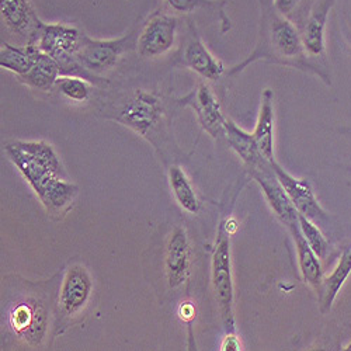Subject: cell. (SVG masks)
<instances>
[{
  "mask_svg": "<svg viewBox=\"0 0 351 351\" xmlns=\"http://www.w3.org/2000/svg\"><path fill=\"white\" fill-rule=\"evenodd\" d=\"M62 274L30 281L8 276L2 282V350H36L55 337L56 297Z\"/></svg>",
  "mask_w": 351,
  "mask_h": 351,
  "instance_id": "1",
  "label": "cell"
},
{
  "mask_svg": "<svg viewBox=\"0 0 351 351\" xmlns=\"http://www.w3.org/2000/svg\"><path fill=\"white\" fill-rule=\"evenodd\" d=\"M5 154L30 184L47 214L53 219L65 217L76 199L79 187L68 176L52 145L47 141H13Z\"/></svg>",
  "mask_w": 351,
  "mask_h": 351,
  "instance_id": "2",
  "label": "cell"
},
{
  "mask_svg": "<svg viewBox=\"0 0 351 351\" xmlns=\"http://www.w3.org/2000/svg\"><path fill=\"white\" fill-rule=\"evenodd\" d=\"M84 37L86 34L76 27L62 23H41L34 44L58 62L61 76H80L93 84H99L101 79L87 72L77 61Z\"/></svg>",
  "mask_w": 351,
  "mask_h": 351,
  "instance_id": "3",
  "label": "cell"
},
{
  "mask_svg": "<svg viewBox=\"0 0 351 351\" xmlns=\"http://www.w3.org/2000/svg\"><path fill=\"white\" fill-rule=\"evenodd\" d=\"M93 291V276L82 263H72L64 270L56 297L55 337L80 319L92 302Z\"/></svg>",
  "mask_w": 351,
  "mask_h": 351,
  "instance_id": "4",
  "label": "cell"
},
{
  "mask_svg": "<svg viewBox=\"0 0 351 351\" xmlns=\"http://www.w3.org/2000/svg\"><path fill=\"white\" fill-rule=\"evenodd\" d=\"M230 235L225 219H222L218 225L211 258V284L223 329L226 333H235V288L232 276Z\"/></svg>",
  "mask_w": 351,
  "mask_h": 351,
  "instance_id": "5",
  "label": "cell"
},
{
  "mask_svg": "<svg viewBox=\"0 0 351 351\" xmlns=\"http://www.w3.org/2000/svg\"><path fill=\"white\" fill-rule=\"evenodd\" d=\"M115 121L158 148L156 138L165 125L163 101L156 93L139 89L121 107Z\"/></svg>",
  "mask_w": 351,
  "mask_h": 351,
  "instance_id": "6",
  "label": "cell"
},
{
  "mask_svg": "<svg viewBox=\"0 0 351 351\" xmlns=\"http://www.w3.org/2000/svg\"><path fill=\"white\" fill-rule=\"evenodd\" d=\"M136 37L135 33L114 40H93L86 36L77 53V61L87 72L103 79L117 66L124 53L136 48Z\"/></svg>",
  "mask_w": 351,
  "mask_h": 351,
  "instance_id": "7",
  "label": "cell"
},
{
  "mask_svg": "<svg viewBox=\"0 0 351 351\" xmlns=\"http://www.w3.org/2000/svg\"><path fill=\"white\" fill-rule=\"evenodd\" d=\"M179 21L174 16L156 12L146 23L136 37V52L145 60H158L169 53L178 40Z\"/></svg>",
  "mask_w": 351,
  "mask_h": 351,
  "instance_id": "8",
  "label": "cell"
},
{
  "mask_svg": "<svg viewBox=\"0 0 351 351\" xmlns=\"http://www.w3.org/2000/svg\"><path fill=\"white\" fill-rule=\"evenodd\" d=\"M165 280L170 291L183 288L191 276L193 247L186 228L176 226L165 243Z\"/></svg>",
  "mask_w": 351,
  "mask_h": 351,
  "instance_id": "9",
  "label": "cell"
},
{
  "mask_svg": "<svg viewBox=\"0 0 351 351\" xmlns=\"http://www.w3.org/2000/svg\"><path fill=\"white\" fill-rule=\"evenodd\" d=\"M176 103L183 107H190L201 128L213 139H219L225 135V124L228 119L222 114L217 96L206 82H199L187 96L176 99Z\"/></svg>",
  "mask_w": 351,
  "mask_h": 351,
  "instance_id": "10",
  "label": "cell"
},
{
  "mask_svg": "<svg viewBox=\"0 0 351 351\" xmlns=\"http://www.w3.org/2000/svg\"><path fill=\"white\" fill-rule=\"evenodd\" d=\"M269 45L276 55L277 61L284 65L297 68H311L305 65V48L302 36L298 33L297 27L285 17H274L270 25Z\"/></svg>",
  "mask_w": 351,
  "mask_h": 351,
  "instance_id": "11",
  "label": "cell"
},
{
  "mask_svg": "<svg viewBox=\"0 0 351 351\" xmlns=\"http://www.w3.org/2000/svg\"><path fill=\"white\" fill-rule=\"evenodd\" d=\"M250 178L260 186L270 208L288 230L300 225L298 211L277 179L271 163L265 169L250 173Z\"/></svg>",
  "mask_w": 351,
  "mask_h": 351,
  "instance_id": "12",
  "label": "cell"
},
{
  "mask_svg": "<svg viewBox=\"0 0 351 351\" xmlns=\"http://www.w3.org/2000/svg\"><path fill=\"white\" fill-rule=\"evenodd\" d=\"M273 170L280 180L281 186L287 191L289 199L294 204L298 214L309 218L311 221H320L326 217V213L319 204L311 183L306 179H297L294 176L284 170L277 160L271 162Z\"/></svg>",
  "mask_w": 351,
  "mask_h": 351,
  "instance_id": "13",
  "label": "cell"
},
{
  "mask_svg": "<svg viewBox=\"0 0 351 351\" xmlns=\"http://www.w3.org/2000/svg\"><path fill=\"white\" fill-rule=\"evenodd\" d=\"M0 14L10 32L23 37L27 44H34L43 21L30 0H0Z\"/></svg>",
  "mask_w": 351,
  "mask_h": 351,
  "instance_id": "14",
  "label": "cell"
},
{
  "mask_svg": "<svg viewBox=\"0 0 351 351\" xmlns=\"http://www.w3.org/2000/svg\"><path fill=\"white\" fill-rule=\"evenodd\" d=\"M183 65L206 80H218L225 73L223 64L201 41L195 30L183 51Z\"/></svg>",
  "mask_w": 351,
  "mask_h": 351,
  "instance_id": "15",
  "label": "cell"
},
{
  "mask_svg": "<svg viewBox=\"0 0 351 351\" xmlns=\"http://www.w3.org/2000/svg\"><path fill=\"white\" fill-rule=\"evenodd\" d=\"M225 136L230 148L237 152V155L245 163L249 174L265 169L271 163L260 152L253 135L238 127L229 119L225 124Z\"/></svg>",
  "mask_w": 351,
  "mask_h": 351,
  "instance_id": "16",
  "label": "cell"
},
{
  "mask_svg": "<svg viewBox=\"0 0 351 351\" xmlns=\"http://www.w3.org/2000/svg\"><path fill=\"white\" fill-rule=\"evenodd\" d=\"M274 127H276L274 93L273 90L266 89L261 95L260 111H258L256 127L252 135L263 156L270 162L276 159L274 158Z\"/></svg>",
  "mask_w": 351,
  "mask_h": 351,
  "instance_id": "17",
  "label": "cell"
},
{
  "mask_svg": "<svg viewBox=\"0 0 351 351\" xmlns=\"http://www.w3.org/2000/svg\"><path fill=\"white\" fill-rule=\"evenodd\" d=\"M61 76V68L52 56L41 51L38 47L34 53V62L32 69L19 80L27 87L40 92L53 90L58 77Z\"/></svg>",
  "mask_w": 351,
  "mask_h": 351,
  "instance_id": "18",
  "label": "cell"
},
{
  "mask_svg": "<svg viewBox=\"0 0 351 351\" xmlns=\"http://www.w3.org/2000/svg\"><path fill=\"white\" fill-rule=\"evenodd\" d=\"M350 273H351V247H347L343 252L336 269L332 271L330 276L324 277V281H322V285L316 292L319 309L324 315L330 312L333 302L340 292L341 287L344 285L346 280L348 278Z\"/></svg>",
  "mask_w": 351,
  "mask_h": 351,
  "instance_id": "19",
  "label": "cell"
},
{
  "mask_svg": "<svg viewBox=\"0 0 351 351\" xmlns=\"http://www.w3.org/2000/svg\"><path fill=\"white\" fill-rule=\"evenodd\" d=\"M291 233L292 239H294L295 247H297V256H298V266L302 274L304 281L316 292L319 291L322 281H324V270L320 266V258L316 256V253L312 250V247L308 245L306 239L304 238L300 225L288 230Z\"/></svg>",
  "mask_w": 351,
  "mask_h": 351,
  "instance_id": "20",
  "label": "cell"
},
{
  "mask_svg": "<svg viewBox=\"0 0 351 351\" xmlns=\"http://www.w3.org/2000/svg\"><path fill=\"white\" fill-rule=\"evenodd\" d=\"M332 0H324L317 9H315L304 28L302 43L305 52L311 56L325 55V27L329 14Z\"/></svg>",
  "mask_w": 351,
  "mask_h": 351,
  "instance_id": "21",
  "label": "cell"
},
{
  "mask_svg": "<svg viewBox=\"0 0 351 351\" xmlns=\"http://www.w3.org/2000/svg\"><path fill=\"white\" fill-rule=\"evenodd\" d=\"M167 179L171 194L179 207L187 214L197 215L199 211V201L184 169L178 165H171L167 170Z\"/></svg>",
  "mask_w": 351,
  "mask_h": 351,
  "instance_id": "22",
  "label": "cell"
},
{
  "mask_svg": "<svg viewBox=\"0 0 351 351\" xmlns=\"http://www.w3.org/2000/svg\"><path fill=\"white\" fill-rule=\"evenodd\" d=\"M36 49V44L12 45L3 43L0 48V66L14 73L17 77L24 76L33 66Z\"/></svg>",
  "mask_w": 351,
  "mask_h": 351,
  "instance_id": "23",
  "label": "cell"
},
{
  "mask_svg": "<svg viewBox=\"0 0 351 351\" xmlns=\"http://www.w3.org/2000/svg\"><path fill=\"white\" fill-rule=\"evenodd\" d=\"M92 82L80 76H60L53 90L73 103H84L90 99Z\"/></svg>",
  "mask_w": 351,
  "mask_h": 351,
  "instance_id": "24",
  "label": "cell"
},
{
  "mask_svg": "<svg viewBox=\"0 0 351 351\" xmlns=\"http://www.w3.org/2000/svg\"><path fill=\"white\" fill-rule=\"evenodd\" d=\"M298 219H300L301 232H302L304 238L306 239L308 245L312 247V250L316 253V256L320 260H324L329 253V242L324 237V233L320 232V229L316 226V223L313 221H311L309 218L298 214Z\"/></svg>",
  "mask_w": 351,
  "mask_h": 351,
  "instance_id": "25",
  "label": "cell"
},
{
  "mask_svg": "<svg viewBox=\"0 0 351 351\" xmlns=\"http://www.w3.org/2000/svg\"><path fill=\"white\" fill-rule=\"evenodd\" d=\"M165 2L171 10L183 13V14L191 13L198 9H208V10H217L221 13V16H223V8L226 6L225 0H221V2H218V0H165ZM223 24L229 25V23L225 19H223Z\"/></svg>",
  "mask_w": 351,
  "mask_h": 351,
  "instance_id": "26",
  "label": "cell"
},
{
  "mask_svg": "<svg viewBox=\"0 0 351 351\" xmlns=\"http://www.w3.org/2000/svg\"><path fill=\"white\" fill-rule=\"evenodd\" d=\"M219 350H222V351H239V350H243V348H242L241 339L235 333H226L222 343H221Z\"/></svg>",
  "mask_w": 351,
  "mask_h": 351,
  "instance_id": "27",
  "label": "cell"
},
{
  "mask_svg": "<svg viewBox=\"0 0 351 351\" xmlns=\"http://www.w3.org/2000/svg\"><path fill=\"white\" fill-rule=\"evenodd\" d=\"M178 315L179 317L186 322V324H191V322L194 320L195 315H197V309H195V305L190 301L187 302H182L180 306H179V311H178Z\"/></svg>",
  "mask_w": 351,
  "mask_h": 351,
  "instance_id": "28",
  "label": "cell"
},
{
  "mask_svg": "<svg viewBox=\"0 0 351 351\" xmlns=\"http://www.w3.org/2000/svg\"><path fill=\"white\" fill-rule=\"evenodd\" d=\"M300 0H274V8L281 16H288L297 8Z\"/></svg>",
  "mask_w": 351,
  "mask_h": 351,
  "instance_id": "29",
  "label": "cell"
},
{
  "mask_svg": "<svg viewBox=\"0 0 351 351\" xmlns=\"http://www.w3.org/2000/svg\"><path fill=\"white\" fill-rule=\"evenodd\" d=\"M348 350H351V344H350V346H348Z\"/></svg>",
  "mask_w": 351,
  "mask_h": 351,
  "instance_id": "30",
  "label": "cell"
}]
</instances>
